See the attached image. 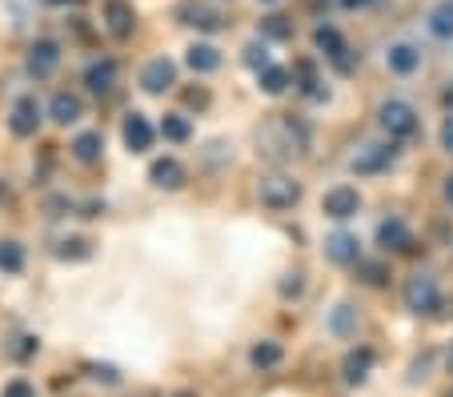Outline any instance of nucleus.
Returning <instances> with one entry per match:
<instances>
[{
  "instance_id": "a19ab883",
  "label": "nucleus",
  "mask_w": 453,
  "mask_h": 397,
  "mask_svg": "<svg viewBox=\"0 0 453 397\" xmlns=\"http://www.w3.org/2000/svg\"><path fill=\"white\" fill-rule=\"evenodd\" d=\"M445 370L453 373V341H449V349H445Z\"/></svg>"
},
{
  "instance_id": "f257e3e1",
  "label": "nucleus",
  "mask_w": 453,
  "mask_h": 397,
  "mask_svg": "<svg viewBox=\"0 0 453 397\" xmlns=\"http://www.w3.org/2000/svg\"><path fill=\"white\" fill-rule=\"evenodd\" d=\"M402 302H405V309L418 313V317H434V313L441 309V286H437V277L413 273L402 289Z\"/></svg>"
},
{
  "instance_id": "7ed1b4c3",
  "label": "nucleus",
  "mask_w": 453,
  "mask_h": 397,
  "mask_svg": "<svg viewBox=\"0 0 453 397\" xmlns=\"http://www.w3.org/2000/svg\"><path fill=\"white\" fill-rule=\"evenodd\" d=\"M257 197H261L265 209L285 213V209H293L301 201V181H293V177H285V173H265L257 181Z\"/></svg>"
},
{
  "instance_id": "473e14b6",
  "label": "nucleus",
  "mask_w": 453,
  "mask_h": 397,
  "mask_svg": "<svg viewBox=\"0 0 453 397\" xmlns=\"http://www.w3.org/2000/svg\"><path fill=\"white\" fill-rule=\"evenodd\" d=\"M0 397H36V386L33 381H25V378H12V381H4Z\"/></svg>"
},
{
  "instance_id": "a878e982",
  "label": "nucleus",
  "mask_w": 453,
  "mask_h": 397,
  "mask_svg": "<svg viewBox=\"0 0 453 397\" xmlns=\"http://www.w3.org/2000/svg\"><path fill=\"white\" fill-rule=\"evenodd\" d=\"M429 33L441 36V41H453V0H441V4L429 12Z\"/></svg>"
},
{
  "instance_id": "412c9836",
  "label": "nucleus",
  "mask_w": 453,
  "mask_h": 397,
  "mask_svg": "<svg viewBox=\"0 0 453 397\" xmlns=\"http://www.w3.org/2000/svg\"><path fill=\"white\" fill-rule=\"evenodd\" d=\"M249 362H253L257 370H277V365L285 362L281 341H257V346L249 349Z\"/></svg>"
},
{
  "instance_id": "0eeeda50",
  "label": "nucleus",
  "mask_w": 453,
  "mask_h": 397,
  "mask_svg": "<svg viewBox=\"0 0 453 397\" xmlns=\"http://www.w3.org/2000/svg\"><path fill=\"white\" fill-rule=\"evenodd\" d=\"M357 209H361V193L349 189V185H337V189H329L321 197V213L334 217V221H349V217H357Z\"/></svg>"
},
{
  "instance_id": "4468645a",
  "label": "nucleus",
  "mask_w": 453,
  "mask_h": 397,
  "mask_svg": "<svg viewBox=\"0 0 453 397\" xmlns=\"http://www.w3.org/2000/svg\"><path fill=\"white\" fill-rule=\"evenodd\" d=\"M117 77H120L117 61H109V57H104V61H93L85 69V88L93 96H109L112 88H117Z\"/></svg>"
},
{
  "instance_id": "9d476101",
  "label": "nucleus",
  "mask_w": 453,
  "mask_h": 397,
  "mask_svg": "<svg viewBox=\"0 0 453 397\" xmlns=\"http://www.w3.org/2000/svg\"><path fill=\"white\" fill-rule=\"evenodd\" d=\"M104 28H109V36H117V41H128L133 28H137L133 4H128V0H104Z\"/></svg>"
},
{
  "instance_id": "393cba45",
  "label": "nucleus",
  "mask_w": 453,
  "mask_h": 397,
  "mask_svg": "<svg viewBox=\"0 0 453 397\" xmlns=\"http://www.w3.org/2000/svg\"><path fill=\"white\" fill-rule=\"evenodd\" d=\"M157 133H161L165 141H173V145H185V141L193 137V125H188V117H180V112H169Z\"/></svg>"
},
{
  "instance_id": "cd10ccee",
  "label": "nucleus",
  "mask_w": 453,
  "mask_h": 397,
  "mask_svg": "<svg viewBox=\"0 0 453 397\" xmlns=\"http://www.w3.org/2000/svg\"><path fill=\"white\" fill-rule=\"evenodd\" d=\"M329 329H334L337 337H349L353 329H357V309H353L349 302H342V305L334 309V317H329Z\"/></svg>"
},
{
  "instance_id": "20e7f679",
  "label": "nucleus",
  "mask_w": 453,
  "mask_h": 397,
  "mask_svg": "<svg viewBox=\"0 0 453 397\" xmlns=\"http://www.w3.org/2000/svg\"><path fill=\"white\" fill-rule=\"evenodd\" d=\"M25 69L33 80H49L52 73L60 69V44L49 41V36L33 41V49H28V57H25Z\"/></svg>"
},
{
  "instance_id": "dca6fc26",
  "label": "nucleus",
  "mask_w": 453,
  "mask_h": 397,
  "mask_svg": "<svg viewBox=\"0 0 453 397\" xmlns=\"http://www.w3.org/2000/svg\"><path fill=\"white\" fill-rule=\"evenodd\" d=\"M149 181H153L157 189H180V185H185V169H180V161H173V157H157L153 169H149Z\"/></svg>"
},
{
  "instance_id": "1a4fd4ad",
  "label": "nucleus",
  "mask_w": 453,
  "mask_h": 397,
  "mask_svg": "<svg viewBox=\"0 0 453 397\" xmlns=\"http://www.w3.org/2000/svg\"><path fill=\"white\" fill-rule=\"evenodd\" d=\"M173 85H177V65H173L169 57H153V61L145 65V73H141V88L161 96V93H169Z\"/></svg>"
},
{
  "instance_id": "7c9ffc66",
  "label": "nucleus",
  "mask_w": 453,
  "mask_h": 397,
  "mask_svg": "<svg viewBox=\"0 0 453 397\" xmlns=\"http://www.w3.org/2000/svg\"><path fill=\"white\" fill-rule=\"evenodd\" d=\"M261 36H265V41H289L293 25L285 17H265V20H261Z\"/></svg>"
},
{
  "instance_id": "c03bdc74",
  "label": "nucleus",
  "mask_w": 453,
  "mask_h": 397,
  "mask_svg": "<svg viewBox=\"0 0 453 397\" xmlns=\"http://www.w3.org/2000/svg\"><path fill=\"white\" fill-rule=\"evenodd\" d=\"M257 4H277V0H257Z\"/></svg>"
},
{
  "instance_id": "72a5a7b5",
  "label": "nucleus",
  "mask_w": 453,
  "mask_h": 397,
  "mask_svg": "<svg viewBox=\"0 0 453 397\" xmlns=\"http://www.w3.org/2000/svg\"><path fill=\"white\" fill-rule=\"evenodd\" d=\"M88 378H93V381H109V386H117V381H120V373L112 370V365H88Z\"/></svg>"
},
{
  "instance_id": "ddd939ff",
  "label": "nucleus",
  "mask_w": 453,
  "mask_h": 397,
  "mask_svg": "<svg viewBox=\"0 0 453 397\" xmlns=\"http://www.w3.org/2000/svg\"><path fill=\"white\" fill-rule=\"evenodd\" d=\"M385 65H389V73H397V77H413V73L421 69V49L410 41H397L385 52Z\"/></svg>"
},
{
  "instance_id": "a211bd4d",
  "label": "nucleus",
  "mask_w": 453,
  "mask_h": 397,
  "mask_svg": "<svg viewBox=\"0 0 453 397\" xmlns=\"http://www.w3.org/2000/svg\"><path fill=\"white\" fill-rule=\"evenodd\" d=\"M185 65L197 73V77H209V73L221 69V52H217L213 44H193V49L185 52Z\"/></svg>"
},
{
  "instance_id": "c756f323",
  "label": "nucleus",
  "mask_w": 453,
  "mask_h": 397,
  "mask_svg": "<svg viewBox=\"0 0 453 397\" xmlns=\"http://www.w3.org/2000/svg\"><path fill=\"white\" fill-rule=\"evenodd\" d=\"M357 273H361V281H365V286H385V281H389V269H385L381 261H365V257H361L357 261Z\"/></svg>"
},
{
  "instance_id": "f03ea898",
  "label": "nucleus",
  "mask_w": 453,
  "mask_h": 397,
  "mask_svg": "<svg viewBox=\"0 0 453 397\" xmlns=\"http://www.w3.org/2000/svg\"><path fill=\"white\" fill-rule=\"evenodd\" d=\"M377 121H381V129L389 133V141H410V137H418V129H421L418 109H413L410 101H397V96L377 109Z\"/></svg>"
},
{
  "instance_id": "4c0bfd02",
  "label": "nucleus",
  "mask_w": 453,
  "mask_h": 397,
  "mask_svg": "<svg viewBox=\"0 0 453 397\" xmlns=\"http://www.w3.org/2000/svg\"><path fill=\"white\" fill-rule=\"evenodd\" d=\"M185 101L197 104V109H205V104H209V93H205V88H193V93H185Z\"/></svg>"
},
{
  "instance_id": "9b49d317",
  "label": "nucleus",
  "mask_w": 453,
  "mask_h": 397,
  "mask_svg": "<svg viewBox=\"0 0 453 397\" xmlns=\"http://www.w3.org/2000/svg\"><path fill=\"white\" fill-rule=\"evenodd\" d=\"M313 44H317L321 52H326V57H329V61H334L342 73H349V69H353V57H349V49H345L342 33H337L334 25H321V28H317V33H313Z\"/></svg>"
},
{
  "instance_id": "2eb2a0df",
  "label": "nucleus",
  "mask_w": 453,
  "mask_h": 397,
  "mask_svg": "<svg viewBox=\"0 0 453 397\" xmlns=\"http://www.w3.org/2000/svg\"><path fill=\"white\" fill-rule=\"evenodd\" d=\"M326 253H329L334 265H357L361 261V241L353 233H334L326 241Z\"/></svg>"
},
{
  "instance_id": "c85d7f7f",
  "label": "nucleus",
  "mask_w": 453,
  "mask_h": 397,
  "mask_svg": "<svg viewBox=\"0 0 453 397\" xmlns=\"http://www.w3.org/2000/svg\"><path fill=\"white\" fill-rule=\"evenodd\" d=\"M245 65L253 73H261V69H269L273 65V57H269V44L265 41H253V44H245Z\"/></svg>"
},
{
  "instance_id": "79ce46f5",
  "label": "nucleus",
  "mask_w": 453,
  "mask_h": 397,
  "mask_svg": "<svg viewBox=\"0 0 453 397\" xmlns=\"http://www.w3.org/2000/svg\"><path fill=\"white\" fill-rule=\"evenodd\" d=\"M173 397H197V393H193V389H177V393H173Z\"/></svg>"
},
{
  "instance_id": "e433bc0d",
  "label": "nucleus",
  "mask_w": 453,
  "mask_h": 397,
  "mask_svg": "<svg viewBox=\"0 0 453 397\" xmlns=\"http://www.w3.org/2000/svg\"><path fill=\"white\" fill-rule=\"evenodd\" d=\"M17 357H28V354H36V337H20V346L12 349Z\"/></svg>"
},
{
  "instance_id": "58836bf2",
  "label": "nucleus",
  "mask_w": 453,
  "mask_h": 397,
  "mask_svg": "<svg viewBox=\"0 0 453 397\" xmlns=\"http://www.w3.org/2000/svg\"><path fill=\"white\" fill-rule=\"evenodd\" d=\"M369 4H373V0H342V9H369Z\"/></svg>"
},
{
  "instance_id": "aec40b11",
  "label": "nucleus",
  "mask_w": 453,
  "mask_h": 397,
  "mask_svg": "<svg viewBox=\"0 0 453 397\" xmlns=\"http://www.w3.org/2000/svg\"><path fill=\"white\" fill-rule=\"evenodd\" d=\"M180 17H188L185 25L201 28V33H217V28H225V17L217 9H197V4H185V9H180Z\"/></svg>"
},
{
  "instance_id": "39448f33",
  "label": "nucleus",
  "mask_w": 453,
  "mask_h": 397,
  "mask_svg": "<svg viewBox=\"0 0 453 397\" xmlns=\"http://www.w3.org/2000/svg\"><path fill=\"white\" fill-rule=\"evenodd\" d=\"M397 153H402V149H397L394 141H389V145H365V149H361V153L349 161V169H353L357 177L385 173V169H389V164L397 161Z\"/></svg>"
},
{
  "instance_id": "f704fd0d",
  "label": "nucleus",
  "mask_w": 453,
  "mask_h": 397,
  "mask_svg": "<svg viewBox=\"0 0 453 397\" xmlns=\"http://www.w3.org/2000/svg\"><path fill=\"white\" fill-rule=\"evenodd\" d=\"M441 149L445 153H453V112L445 117V125H441Z\"/></svg>"
},
{
  "instance_id": "f3484780",
  "label": "nucleus",
  "mask_w": 453,
  "mask_h": 397,
  "mask_svg": "<svg viewBox=\"0 0 453 397\" xmlns=\"http://www.w3.org/2000/svg\"><path fill=\"white\" fill-rule=\"evenodd\" d=\"M369 370H373V349H349L345 354V362H342V373H345V381L349 386H361V381L369 378Z\"/></svg>"
},
{
  "instance_id": "c9c22d12",
  "label": "nucleus",
  "mask_w": 453,
  "mask_h": 397,
  "mask_svg": "<svg viewBox=\"0 0 453 397\" xmlns=\"http://www.w3.org/2000/svg\"><path fill=\"white\" fill-rule=\"evenodd\" d=\"M301 286H305V281H301V273H293V281H281V294L285 297H297Z\"/></svg>"
},
{
  "instance_id": "2f4dec72",
  "label": "nucleus",
  "mask_w": 453,
  "mask_h": 397,
  "mask_svg": "<svg viewBox=\"0 0 453 397\" xmlns=\"http://www.w3.org/2000/svg\"><path fill=\"white\" fill-rule=\"evenodd\" d=\"M57 257L60 261H85L88 257V241L85 237H69V241L57 245Z\"/></svg>"
},
{
  "instance_id": "5701e85b",
  "label": "nucleus",
  "mask_w": 453,
  "mask_h": 397,
  "mask_svg": "<svg viewBox=\"0 0 453 397\" xmlns=\"http://www.w3.org/2000/svg\"><path fill=\"white\" fill-rule=\"evenodd\" d=\"M293 77L301 80L297 88L309 96V101H329V88H321V77L313 73V65H309V61H301L297 69H293Z\"/></svg>"
},
{
  "instance_id": "6ab92c4d",
  "label": "nucleus",
  "mask_w": 453,
  "mask_h": 397,
  "mask_svg": "<svg viewBox=\"0 0 453 397\" xmlns=\"http://www.w3.org/2000/svg\"><path fill=\"white\" fill-rule=\"evenodd\" d=\"M81 112H85V109H81V96L77 93H57V96H52V104H49V117L57 125H77Z\"/></svg>"
},
{
  "instance_id": "b1692460",
  "label": "nucleus",
  "mask_w": 453,
  "mask_h": 397,
  "mask_svg": "<svg viewBox=\"0 0 453 397\" xmlns=\"http://www.w3.org/2000/svg\"><path fill=\"white\" fill-rule=\"evenodd\" d=\"M257 80H261V93H265V96H281L285 88H289L293 73H289V69H281V65H269V69L257 73Z\"/></svg>"
},
{
  "instance_id": "423d86ee",
  "label": "nucleus",
  "mask_w": 453,
  "mask_h": 397,
  "mask_svg": "<svg viewBox=\"0 0 453 397\" xmlns=\"http://www.w3.org/2000/svg\"><path fill=\"white\" fill-rule=\"evenodd\" d=\"M120 137H125L128 153H149V149H153V141H157V129L149 125L145 112H128L125 125H120Z\"/></svg>"
},
{
  "instance_id": "bb28decb",
  "label": "nucleus",
  "mask_w": 453,
  "mask_h": 397,
  "mask_svg": "<svg viewBox=\"0 0 453 397\" xmlns=\"http://www.w3.org/2000/svg\"><path fill=\"white\" fill-rule=\"evenodd\" d=\"M20 269H25V245L4 237L0 241V273H20Z\"/></svg>"
},
{
  "instance_id": "f8f14e48",
  "label": "nucleus",
  "mask_w": 453,
  "mask_h": 397,
  "mask_svg": "<svg viewBox=\"0 0 453 397\" xmlns=\"http://www.w3.org/2000/svg\"><path fill=\"white\" fill-rule=\"evenodd\" d=\"M377 245L381 249H394V253H413V233L410 225L402 217H389V221L377 225Z\"/></svg>"
},
{
  "instance_id": "a18cd8bd",
  "label": "nucleus",
  "mask_w": 453,
  "mask_h": 397,
  "mask_svg": "<svg viewBox=\"0 0 453 397\" xmlns=\"http://www.w3.org/2000/svg\"><path fill=\"white\" fill-rule=\"evenodd\" d=\"M449 397H453V393H449Z\"/></svg>"
},
{
  "instance_id": "4be33fe9",
  "label": "nucleus",
  "mask_w": 453,
  "mask_h": 397,
  "mask_svg": "<svg viewBox=\"0 0 453 397\" xmlns=\"http://www.w3.org/2000/svg\"><path fill=\"white\" fill-rule=\"evenodd\" d=\"M104 153V137L101 133H81L77 141H73V157H77L81 164H96Z\"/></svg>"
},
{
  "instance_id": "6e6552de",
  "label": "nucleus",
  "mask_w": 453,
  "mask_h": 397,
  "mask_svg": "<svg viewBox=\"0 0 453 397\" xmlns=\"http://www.w3.org/2000/svg\"><path fill=\"white\" fill-rule=\"evenodd\" d=\"M9 129H12V137H36V129H41V104H36V96H17V104L9 112Z\"/></svg>"
},
{
  "instance_id": "ea45409f",
  "label": "nucleus",
  "mask_w": 453,
  "mask_h": 397,
  "mask_svg": "<svg viewBox=\"0 0 453 397\" xmlns=\"http://www.w3.org/2000/svg\"><path fill=\"white\" fill-rule=\"evenodd\" d=\"M445 201L453 205V177H445Z\"/></svg>"
},
{
  "instance_id": "37998d69",
  "label": "nucleus",
  "mask_w": 453,
  "mask_h": 397,
  "mask_svg": "<svg viewBox=\"0 0 453 397\" xmlns=\"http://www.w3.org/2000/svg\"><path fill=\"white\" fill-rule=\"evenodd\" d=\"M44 4H73V0H44Z\"/></svg>"
}]
</instances>
